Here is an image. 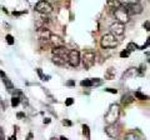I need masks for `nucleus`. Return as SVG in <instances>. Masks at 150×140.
I'll return each instance as SVG.
<instances>
[{
  "instance_id": "nucleus-1",
  "label": "nucleus",
  "mask_w": 150,
  "mask_h": 140,
  "mask_svg": "<svg viewBox=\"0 0 150 140\" xmlns=\"http://www.w3.org/2000/svg\"><path fill=\"white\" fill-rule=\"evenodd\" d=\"M120 116V106L118 104H111L109 106V109L105 113L104 116V120H105V124L106 125H112L118 121Z\"/></svg>"
},
{
  "instance_id": "nucleus-2",
  "label": "nucleus",
  "mask_w": 150,
  "mask_h": 140,
  "mask_svg": "<svg viewBox=\"0 0 150 140\" xmlns=\"http://www.w3.org/2000/svg\"><path fill=\"white\" fill-rule=\"evenodd\" d=\"M121 6L125 9L126 14L130 16V15H139V14H142L144 8L143 5L140 4L139 1H121Z\"/></svg>"
},
{
  "instance_id": "nucleus-3",
  "label": "nucleus",
  "mask_w": 150,
  "mask_h": 140,
  "mask_svg": "<svg viewBox=\"0 0 150 140\" xmlns=\"http://www.w3.org/2000/svg\"><path fill=\"white\" fill-rule=\"evenodd\" d=\"M118 45H119V40L114 35H111L110 33L104 34L100 39V46L103 49H114Z\"/></svg>"
},
{
  "instance_id": "nucleus-4",
  "label": "nucleus",
  "mask_w": 150,
  "mask_h": 140,
  "mask_svg": "<svg viewBox=\"0 0 150 140\" xmlns=\"http://www.w3.org/2000/svg\"><path fill=\"white\" fill-rule=\"evenodd\" d=\"M80 62H83L84 69H85V70H89L90 68H93L94 65H95L96 55H95V53H94V51H91V50L84 51V54L80 57Z\"/></svg>"
},
{
  "instance_id": "nucleus-5",
  "label": "nucleus",
  "mask_w": 150,
  "mask_h": 140,
  "mask_svg": "<svg viewBox=\"0 0 150 140\" xmlns=\"http://www.w3.org/2000/svg\"><path fill=\"white\" fill-rule=\"evenodd\" d=\"M35 11L41 14V15H49L50 13H53V5L49 3V1H44V0H41V1H38L35 4Z\"/></svg>"
},
{
  "instance_id": "nucleus-6",
  "label": "nucleus",
  "mask_w": 150,
  "mask_h": 140,
  "mask_svg": "<svg viewBox=\"0 0 150 140\" xmlns=\"http://www.w3.org/2000/svg\"><path fill=\"white\" fill-rule=\"evenodd\" d=\"M114 16H115V19H116V21L118 23H120V24H126V23H129L130 21V16L126 14V11H125V9L123 8V6H120V8H118V9H114Z\"/></svg>"
},
{
  "instance_id": "nucleus-7",
  "label": "nucleus",
  "mask_w": 150,
  "mask_h": 140,
  "mask_svg": "<svg viewBox=\"0 0 150 140\" xmlns=\"http://www.w3.org/2000/svg\"><path fill=\"white\" fill-rule=\"evenodd\" d=\"M67 63L73 68H76L80 64V53L78 50H69Z\"/></svg>"
},
{
  "instance_id": "nucleus-8",
  "label": "nucleus",
  "mask_w": 150,
  "mask_h": 140,
  "mask_svg": "<svg viewBox=\"0 0 150 140\" xmlns=\"http://www.w3.org/2000/svg\"><path fill=\"white\" fill-rule=\"evenodd\" d=\"M109 29H110V34L114 35L115 38L116 36H123L125 34V25L120 24L118 21H114L112 24H110Z\"/></svg>"
},
{
  "instance_id": "nucleus-9",
  "label": "nucleus",
  "mask_w": 150,
  "mask_h": 140,
  "mask_svg": "<svg viewBox=\"0 0 150 140\" xmlns=\"http://www.w3.org/2000/svg\"><path fill=\"white\" fill-rule=\"evenodd\" d=\"M105 133H106L108 136H110L111 139H116L119 136V134H120V128L116 127L115 124L106 125V127H105Z\"/></svg>"
},
{
  "instance_id": "nucleus-10",
  "label": "nucleus",
  "mask_w": 150,
  "mask_h": 140,
  "mask_svg": "<svg viewBox=\"0 0 150 140\" xmlns=\"http://www.w3.org/2000/svg\"><path fill=\"white\" fill-rule=\"evenodd\" d=\"M49 44L53 46V48H60V46H65V41L62 36L51 34L49 38Z\"/></svg>"
},
{
  "instance_id": "nucleus-11",
  "label": "nucleus",
  "mask_w": 150,
  "mask_h": 140,
  "mask_svg": "<svg viewBox=\"0 0 150 140\" xmlns=\"http://www.w3.org/2000/svg\"><path fill=\"white\" fill-rule=\"evenodd\" d=\"M51 53H53L54 57H60V58H63V59L67 60L69 50L65 48V46H60V48H53V49H51Z\"/></svg>"
},
{
  "instance_id": "nucleus-12",
  "label": "nucleus",
  "mask_w": 150,
  "mask_h": 140,
  "mask_svg": "<svg viewBox=\"0 0 150 140\" xmlns=\"http://www.w3.org/2000/svg\"><path fill=\"white\" fill-rule=\"evenodd\" d=\"M115 75H116V70H115V68L110 66V68H108V69L105 70V75H104V78H105V80H112V79H115Z\"/></svg>"
},
{
  "instance_id": "nucleus-13",
  "label": "nucleus",
  "mask_w": 150,
  "mask_h": 140,
  "mask_svg": "<svg viewBox=\"0 0 150 140\" xmlns=\"http://www.w3.org/2000/svg\"><path fill=\"white\" fill-rule=\"evenodd\" d=\"M3 83L5 84V88H6L8 93H10V94H13V91L15 90V88H14V84L11 83V80H10V79H9L8 76L3 78Z\"/></svg>"
},
{
  "instance_id": "nucleus-14",
  "label": "nucleus",
  "mask_w": 150,
  "mask_h": 140,
  "mask_svg": "<svg viewBox=\"0 0 150 140\" xmlns=\"http://www.w3.org/2000/svg\"><path fill=\"white\" fill-rule=\"evenodd\" d=\"M135 99H134V96L131 95V94H124L123 95V98H121V104H123L124 106H128L129 104H131V103H133Z\"/></svg>"
},
{
  "instance_id": "nucleus-15",
  "label": "nucleus",
  "mask_w": 150,
  "mask_h": 140,
  "mask_svg": "<svg viewBox=\"0 0 150 140\" xmlns=\"http://www.w3.org/2000/svg\"><path fill=\"white\" fill-rule=\"evenodd\" d=\"M137 75V68H129L123 74V79H129V78H133Z\"/></svg>"
},
{
  "instance_id": "nucleus-16",
  "label": "nucleus",
  "mask_w": 150,
  "mask_h": 140,
  "mask_svg": "<svg viewBox=\"0 0 150 140\" xmlns=\"http://www.w3.org/2000/svg\"><path fill=\"white\" fill-rule=\"evenodd\" d=\"M51 62H53V64L58 65V66H64V65L67 64V60L65 59L60 58V57H54V55H53V58H51Z\"/></svg>"
},
{
  "instance_id": "nucleus-17",
  "label": "nucleus",
  "mask_w": 150,
  "mask_h": 140,
  "mask_svg": "<svg viewBox=\"0 0 150 140\" xmlns=\"http://www.w3.org/2000/svg\"><path fill=\"white\" fill-rule=\"evenodd\" d=\"M126 50H128L129 53L131 54V53H133V51L140 50V46H139L137 43H133V41H131V43H129L128 45H126Z\"/></svg>"
},
{
  "instance_id": "nucleus-18",
  "label": "nucleus",
  "mask_w": 150,
  "mask_h": 140,
  "mask_svg": "<svg viewBox=\"0 0 150 140\" xmlns=\"http://www.w3.org/2000/svg\"><path fill=\"white\" fill-rule=\"evenodd\" d=\"M124 140H140V138H139L134 132H129V133L125 134Z\"/></svg>"
},
{
  "instance_id": "nucleus-19",
  "label": "nucleus",
  "mask_w": 150,
  "mask_h": 140,
  "mask_svg": "<svg viewBox=\"0 0 150 140\" xmlns=\"http://www.w3.org/2000/svg\"><path fill=\"white\" fill-rule=\"evenodd\" d=\"M83 134H84V136H85V139H88V140L91 138L90 128H89V125H86V124H84V125H83Z\"/></svg>"
},
{
  "instance_id": "nucleus-20",
  "label": "nucleus",
  "mask_w": 150,
  "mask_h": 140,
  "mask_svg": "<svg viewBox=\"0 0 150 140\" xmlns=\"http://www.w3.org/2000/svg\"><path fill=\"white\" fill-rule=\"evenodd\" d=\"M133 96H134V99H139V100H148V98H149L148 95L143 94V93H142V91H139V90H138V91H135Z\"/></svg>"
},
{
  "instance_id": "nucleus-21",
  "label": "nucleus",
  "mask_w": 150,
  "mask_h": 140,
  "mask_svg": "<svg viewBox=\"0 0 150 140\" xmlns=\"http://www.w3.org/2000/svg\"><path fill=\"white\" fill-rule=\"evenodd\" d=\"M20 101H21V99H20V98H18V96H13V98H11V101H10V104H11V106H13V108H15V106H18L19 104H20Z\"/></svg>"
},
{
  "instance_id": "nucleus-22",
  "label": "nucleus",
  "mask_w": 150,
  "mask_h": 140,
  "mask_svg": "<svg viewBox=\"0 0 150 140\" xmlns=\"http://www.w3.org/2000/svg\"><path fill=\"white\" fill-rule=\"evenodd\" d=\"M90 81H91V86H100L103 84V79L95 78V79H90Z\"/></svg>"
},
{
  "instance_id": "nucleus-23",
  "label": "nucleus",
  "mask_w": 150,
  "mask_h": 140,
  "mask_svg": "<svg viewBox=\"0 0 150 140\" xmlns=\"http://www.w3.org/2000/svg\"><path fill=\"white\" fill-rule=\"evenodd\" d=\"M5 40H6V43H8L9 45H14V44H15V39H14V36L10 35V34H8V35L5 36Z\"/></svg>"
},
{
  "instance_id": "nucleus-24",
  "label": "nucleus",
  "mask_w": 150,
  "mask_h": 140,
  "mask_svg": "<svg viewBox=\"0 0 150 140\" xmlns=\"http://www.w3.org/2000/svg\"><path fill=\"white\" fill-rule=\"evenodd\" d=\"M80 85H81V86H85V88H91V81H90V79H85V80H81V81H80Z\"/></svg>"
},
{
  "instance_id": "nucleus-25",
  "label": "nucleus",
  "mask_w": 150,
  "mask_h": 140,
  "mask_svg": "<svg viewBox=\"0 0 150 140\" xmlns=\"http://www.w3.org/2000/svg\"><path fill=\"white\" fill-rule=\"evenodd\" d=\"M119 55H120V58H129V57H130V53L125 49V50H123V51H120Z\"/></svg>"
},
{
  "instance_id": "nucleus-26",
  "label": "nucleus",
  "mask_w": 150,
  "mask_h": 140,
  "mask_svg": "<svg viewBox=\"0 0 150 140\" xmlns=\"http://www.w3.org/2000/svg\"><path fill=\"white\" fill-rule=\"evenodd\" d=\"M74 104V99L73 98H68V99H65V105L67 106H71Z\"/></svg>"
},
{
  "instance_id": "nucleus-27",
  "label": "nucleus",
  "mask_w": 150,
  "mask_h": 140,
  "mask_svg": "<svg viewBox=\"0 0 150 140\" xmlns=\"http://www.w3.org/2000/svg\"><path fill=\"white\" fill-rule=\"evenodd\" d=\"M62 123H63V125H65V127H71L73 125V121H70L69 119H64Z\"/></svg>"
},
{
  "instance_id": "nucleus-28",
  "label": "nucleus",
  "mask_w": 150,
  "mask_h": 140,
  "mask_svg": "<svg viewBox=\"0 0 150 140\" xmlns=\"http://www.w3.org/2000/svg\"><path fill=\"white\" fill-rule=\"evenodd\" d=\"M144 29L146 30V31H149V30H150V21H149V20H146V21L144 23Z\"/></svg>"
},
{
  "instance_id": "nucleus-29",
  "label": "nucleus",
  "mask_w": 150,
  "mask_h": 140,
  "mask_svg": "<svg viewBox=\"0 0 150 140\" xmlns=\"http://www.w3.org/2000/svg\"><path fill=\"white\" fill-rule=\"evenodd\" d=\"M36 73H38V75H39V78H40V79H43V76H44L43 70H41L40 68H38V69H36Z\"/></svg>"
},
{
  "instance_id": "nucleus-30",
  "label": "nucleus",
  "mask_w": 150,
  "mask_h": 140,
  "mask_svg": "<svg viewBox=\"0 0 150 140\" xmlns=\"http://www.w3.org/2000/svg\"><path fill=\"white\" fill-rule=\"evenodd\" d=\"M0 140H5V134H4V129L0 127Z\"/></svg>"
},
{
  "instance_id": "nucleus-31",
  "label": "nucleus",
  "mask_w": 150,
  "mask_h": 140,
  "mask_svg": "<svg viewBox=\"0 0 150 140\" xmlns=\"http://www.w3.org/2000/svg\"><path fill=\"white\" fill-rule=\"evenodd\" d=\"M105 91L111 93V94H116V93H118V90H116V89H112V88H106Z\"/></svg>"
},
{
  "instance_id": "nucleus-32",
  "label": "nucleus",
  "mask_w": 150,
  "mask_h": 140,
  "mask_svg": "<svg viewBox=\"0 0 150 140\" xmlns=\"http://www.w3.org/2000/svg\"><path fill=\"white\" fill-rule=\"evenodd\" d=\"M26 13H28V10H23V11H14L13 14L15 16H19V15H23V14H26Z\"/></svg>"
},
{
  "instance_id": "nucleus-33",
  "label": "nucleus",
  "mask_w": 150,
  "mask_h": 140,
  "mask_svg": "<svg viewBox=\"0 0 150 140\" xmlns=\"http://www.w3.org/2000/svg\"><path fill=\"white\" fill-rule=\"evenodd\" d=\"M65 85L67 86H75V80H68L65 83Z\"/></svg>"
},
{
  "instance_id": "nucleus-34",
  "label": "nucleus",
  "mask_w": 150,
  "mask_h": 140,
  "mask_svg": "<svg viewBox=\"0 0 150 140\" xmlns=\"http://www.w3.org/2000/svg\"><path fill=\"white\" fill-rule=\"evenodd\" d=\"M16 118L18 119H24L25 118V113H21V111H19V113L16 114Z\"/></svg>"
},
{
  "instance_id": "nucleus-35",
  "label": "nucleus",
  "mask_w": 150,
  "mask_h": 140,
  "mask_svg": "<svg viewBox=\"0 0 150 140\" xmlns=\"http://www.w3.org/2000/svg\"><path fill=\"white\" fill-rule=\"evenodd\" d=\"M148 46H149V38L146 39V41H145V44L142 46V48H140V50H145V49L148 48Z\"/></svg>"
},
{
  "instance_id": "nucleus-36",
  "label": "nucleus",
  "mask_w": 150,
  "mask_h": 140,
  "mask_svg": "<svg viewBox=\"0 0 150 140\" xmlns=\"http://www.w3.org/2000/svg\"><path fill=\"white\" fill-rule=\"evenodd\" d=\"M0 104H1V106H3V109H4V110L6 109V103L4 101V100L1 99V98H0Z\"/></svg>"
},
{
  "instance_id": "nucleus-37",
  "label": "nucleus",
  "mask_w": 150,
  "mask_h": 140,
  "mask_svg": "<svg viewBox=\"0 0 150 140\" xmlns=\"http://www.w3.org/2000/svg\"><path fill=\"white\" fill-rule=\"evenodd\" d=\"M50 78H51L50 75H44V76H43V79H41V80H43V81H49V80H50Z\"/></svg>"
},
{
  "instance_id": "nucleus-38",
  "label": "nucleus",
  "mask_w": 150,
  "mask_h": 140,
  "mask_svg": "<svg viewBox=\"0 0 150 140\" xmlns=\"http://www.w3.org/2000/svg\"><path fill=\"white\" fill-rule=\"evenodd\" d=\"M43 123H44V124H50V123H51V119H50V118H44Z\"/></svg>"
},
{
  "instance_id": "nucleus-39",
  "label": "nucleus",
  "mask_w": 150,
  "mask_h": 140,
  "mask_svg": "<svg viewBox=\"0 0 150 140\" xmlns=\"http://www.w3.org/2000/svg\"><path fill=\"white\" fill-rule=\"evenodd\" d=\"M33 138H34V134H33V133H29V134H28V138H26L25 140H33Z\"/></svg>"
},
{
  "instance_id": "nucleus-40",
  "label": "nucleus",
  "mask_w": 150,
  "mask_h": 140,
  "mask_svg": "<svg viewBox=\"0 0 150 140\" xmlns=\"http://www.w3.org/2000/svg\"><path fill=\"white\" fill-rule=\"evenodd\" d=\"M0 76H1V79H3V78H5V76H8V75H6V74L4 73V71H3V70H0Z\"/></svg>"
},
{
  "instance_id": "nucleus-41",
  "label": "nucleus",
  "mask_w": 150,
  "mask_h": 140,
  "mask_svg": "<svg viewBox=\"0 0 150 140\" xmlns=\"http://www.w3.org/2000/svg\"><path fill=\"white\" fill-rule=\"evenodd\" d=\"M8 140H16V135L14 134V135H11V136H9Z\"/></svg>"
},
{
  "instance_id": "nucleus-42",
  "label": "nucleus",
  "mask_w": 150,
  "mask_h": 140,
  "mask_svg": "<svg viewBox=\"0 0 150 140\" xmlns=\"http://www.w3.org/2000/svg\"><path fill=\"white\" fill-rule=\"evenodd\" d=\"M59 140H69V139H68V138H65V136H60Z\"/></svg>"
},
{
  "instance_id": "nucleus-43",
  "label": "nucleus",
  "mask_w": 150,
  "mask_h": 140,
  "mask_svg": "<svg viewBox=\"0 0 150 140\" xmlns=\"http://www.w3.org/2000/svg\"><path fill=\"white\" fill-rule=\"evenodd\" d=\"M50 140H59V139H58V138H51Z\"/></svg>"
},
{
  "instance_id": "nucleus-44",
  "label": "nucleus",
  "mask_w": 150,
  "mask_h": 140,
  "mask_svg": "<svg viewBox=\"0 0 150 140\" xmlns=\"http://www.w3.org/2000/svg\"><path fill=\"white\" fill-rule=\"evenodd\" d=\"M140 140H144V139H140Z\"/></svg>"
},
{
  "instance_id": "nucleus-45",
  "label": "nucleus",
  "mask_w": 150,
  "mask_h": 140,
  "mask_svg": "<svg viewBox=\"0 0 150 140\" xmlns=\"http://www.w3.org/2000/svg\"><path fill=\"white\" fill-rule=\"evenodd\" d=\"M0 63H1V62H0Z\"/></svg>"
}]
</instances>
